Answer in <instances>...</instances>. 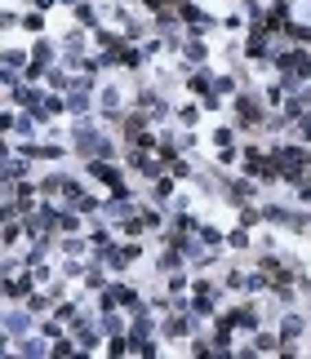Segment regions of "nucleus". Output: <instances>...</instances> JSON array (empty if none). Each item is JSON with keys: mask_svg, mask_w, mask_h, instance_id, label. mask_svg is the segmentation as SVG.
<instances>
[{"mask_svg": "<svg viewBox=\"0 0 311 359\" xmlns=\"http://www.w3.org/2000/svg\"><path fill=\"white\" fill-rule=\"evenodd\" d=\"M267 151L276 156L280 182H285V186H298V182L311 173V147H307V143H271Z\"/></svg>", "mask_w": 311, "mask_h": 359, "instance_id": "nucleus-1", "label": "nucleus"}, {"mask_svg": "<svg viewBox=\"0 0 311 359\" xmlns=\"http://www.w3.org/2000/svg\"><path fill=\"white\" fill-rule=\"evenodd\" d=\"M231 116H235V129H262L267 125V98H258L253 89H240L231 98Z\"/></svg>", "mask_w": 311, "mask_h": 359, "instance_id": "nucleus-2", "label": "nucleus"}, {"mask_svg": "<svg viewBox=\"0 0 311 359\" xmlns=\"http://www.w3.org/2000/svg\"><path fill=\"white\" fill-rule=\"evenodd\" d=\"M84 173H89L93 182H102V191H134V186L125 182V169H120L116 160L93 156V160H84Z\"/></svg>", "mask_w": 311, "mask_h": 359, "instance_id": "nucleus-3", "label": "nucleus"}, {"mask_svg": "<svg viewBox=\"0 0 311 359\" xmlns=\"http://www.w3.org/2000/svg\"><path fill=\"white\" fill-rule=\"evenodd\" d=\"M200 324H205V319L192 315V310H165V319H160V337H165V342H183V337L200 333Z\"/></svg>", "mask_w": 311, "mask_h": 359, "instance_id": "nucleus-4", "label": "nucleus"}, {"mask_svg": "<svg viewBox=\"0 0 311 359\" xmlns=\"http://www.w3.org/2000/svg\"><path fill=\"white\" fill-rule=\"evenodd\" d=\"M125 169H129V173H138V177H147V182H156V177L169 173V164H165V156H160V151H138V147H129Z\"/></svg>", "mask_w": 311, "mask_h": 359, "instance_id": "nucleus-5", "label": "nucleus"}, {"mask_svg": "<svg viewBox=\"0 0 311 359\" xmlns=\"http://www.w3.org/2000/svg\"><path fill=\"white\" fill-rule=\"evenodd\" d=\"M218 324H227V328H235V333H258L262 328V315H258V306L253 301H240V306H231V310H222V315H214Z\"/></svg>", "mask_w": 311, "mask_h": 359, "instance_id": "nucleus-6", "label": "nucleus"}, {"mask_svg": "<svg viewBox=\"0 0 311 359\" xmlns=\"http://www.w3.org/2000/svg\"><path fill=\"white\" fill-rule=\"evenodd\" d=\"M258 177H249V173H240V177H227V182H222V195H227L231 204H249L253 195H258Z\"/></svg>", "mask_w": 311, "mask_h": 359, "instance_id": "nucleus-7", "label": "nucleus"}, {"mask_svg": "<svg viewBox=\"0 0 311 359\" xmlns=\"http://www.w3.org/2000/svg\"><path fill=\"white\" fill-rule=\"evenodd\" d=\"M14 355H23V359H45V355H54V342L36 328V333H27V337H18L14 342Z\"/></svg>", "mask_w": 311, "mask_h": 359, "instance_id": "nucleus-8", "label": "nucleus"}, {"mask_svg": "<svg viewBox=\"0 0 311 359\" xmlns=\"http://www.w3.org/2000/svg\"><path fill=\"white\" fill-rule=\"evenodd\" d=\"M147 129H152V116H147L143 107H129L125 116H120V134H125V147H134L138 134H147Z\"/></svg>", "mask_w": 311, "mask_h": 359, "instance_id": "nucleus-9", "label": "nucleus"}, {"mask_svg": "<svg viewBox=\"0 0 311 359\" xmlns=\"http://www.w3.org/2000/svg\"><path fill=\"white\" fill-rule=\"evenodd\" d=\"M98 116L102 120H120L125 116V93H120L116 84H102L98 89Z\"/></svg>", "mask_w": 311, "mask_h": 359, "instance_id": "nucleus-10", "label": "nucleus"}, {"mask_svg": "<svg viewBox=\"0 0 311 359\" xmlns=\"http://www.w3.org/2000/svg\"><path fill=\"white\" fill-rule=\"evenodd\" d=\"M41 284H36V271H18V275H5V297L9 301H27V293H36Z\"/></svg>", "mask_w": 311, "mask_h": 359, "instance_id": "nucleus-11", "label": "nucleus"}, {"mask_svg": "<svg viewBox=\"0 0 311 359\" xmlns=\"http://www.w3.org/2000/svg\"><path fill=\"white\" fill-rule=\"evenodd\" d=\"M27 333H32V310H9V315H5V337H9V342H18V337H27Z\"/></svg>", "mask_w": 311, "mask_h": 359, "instance_id": "nucleus-12", "label": "nucleus"}, {"mask_svg": "<svg viewBox=\"0 0 311 359\" xmlns=\"http://www.w3.org/2000/svg\"><path fill=\"white\" fill-rule=\"evenodd\" d=\"M183 62H187V67H205V62H209V45H205V36H187V40H183Z\"/></svg>", "mask_w": 311, "mask_h": 359, "instance_id": "nucleus-13", "label": "nucleus"}, {"mask_svg": "<svg viewBox=\"0 0 311 359\" xmlns=\"http://www.w3.org/2000/svg\"><path fill=\"white\" fill-rule=\"evenodd\" d=\"M276 333H280V342H298V337L307 333V319L298 315V310H285V315H280V328H276Z\"/></svg>", "mask_w": 311, "mask_h": 359, "instance_id": "nucleus-14", "label": "nucleus"}, {"mask_svg": "<svg viewBox=\"0 0 311 359\" xmlns=\"http://www.w3.org/2000/svg\"><path fill=\"white\" fill-rule=\"evenodd\" d=\"M183 267H187V253L178 249V244H165V253L156 258V271H160V275H169V271H183Z\"/></svg>", "mask_w": 311, "mask_h": 359, "instance_id": "nucleus-15", "label": "nucleus"}, {"mask_svg": "<svg viewBox=\"0 0 311 359\" xmlns=\"http://www.w3.org/2000/svg\"><path fill=\"white\" fill-rule=\"evenodd\" d=\"M32 58H36V62H49V67H54V62H62V45L36 36V40H32Z\"/></svg>", "mask_w": 311, "mask_h": 359, "instance_id": "nucleus-16", "label": "nucleus"}, {"mask_svg": "<svg viewBox=\"0 0 311 359\" xmlns=\"http://www.w3.org/2000/svg\"><path fill=\"white\" fill-rule=\"evenodd\" d=\"M187 89H192L196 98L214 93V71H209V67H192V71H187Z\"/></svg>", "mask_w": 311, "mask_h": 359, "instance_id": "nucleus-17", "label": "nucleus"}, {"mask_svg": "<svg viewBox=\"0 0 311 359\" xmlns=\"http://www.w3.org/2000/svg\"><path fill=\"white\" fill-rule=\"evenodd\" d=\"M174 195H178V177L174 173H165V177H156V182H152V200L156 204H174Z\"/></svg>", "mask_w": 311, "mask_h": 359, "instance_id": "nucleus-18", "label": "nucleus"}, {"mask_svg": "<svg viewBox=\"0 0 311 359\" xmlns=\"http://www.w3.org/2000/svg\"><path fill=\"white\" fill-rule=\"evenodd\" d=\"M23 177H32V160L14 151V156L5 160V182H23Z\"/></svg>", "mask_w": 311, "mask_h": 359, "instance_id": "nucleus-19", "label": "nucleus"}, {"mask_svg": "<svg viewBox=\"0 0 311 359\" xmlns=\"http://www.w3.org/2000/svg\"><path fill=\"white\" fill-rule=\"evenodd\" d=\"M58 249H62V258H84V253H93V244H89V235H62Z\"/></svg>", "mask_w": 311, "mask_h": 359, "instance_id": "nucleus-20", "label": "nucleus"}, {"mask_svg": "<svg viewBox=\"0 0 311 359\" xmlns=\"http://www.w3.org/2000/svg\"><path fill=\"white\" fill-rule=\"evenodd\" d=\"M111 288H116V297H120V310H134V306H143V293H138L134 284H125V280H111Z\"/></svg>", "mask_w": 311, "mask_h": 359, "instance_id": "nucleus-21", "label": "nucleus"}, {"mask_svg": "<svg viewBox=\"0 0 311 359\" xmlns=\"http://www.w3.org/2000/svg\"><path fill=\"white\" fill-rule=\"evenodd\" d=\"M294 217H298V209H285V204H262V222H271V226H294Z\"/></svg>", "mask_w": 311, "mask_h": 359, "instance_id": "nucleus-22", "label": "nucleus"}, {"mask_svg": "<svg viewBox=\"0 0 311 359\" xmlns=\"http://www.w3.org/2000/svg\"><path fill=\"white\" fill-rule=\"evenodd\" d=\"M71 14H76V27H102V14H98V5H93V0H80L76 9H71Z\"/></svg>", "mask_w": 311, "mask_h": 359, "instance_id": "nucleus-23", "label": "nucleus"}, {"mask_svg": "<svg viewBox=\"0 0 311 359\" xmlns=\"http://www.w3.org/2000/svg\"><path fill=\"white\" fill-rule=\"evenodd\" d=\"M98 324H102V333H107V337L129 333V319L120 315V310H98Z\"/></svg>", "mask_w": 311, "mask_h": 359, "instance_id": "nucleus-24", "label": "nucleus"}, {"mask_svg": "<svg viewBox=\"0 0 311 359\" xmlns=\"http://www.w3.org/2000/svg\"><path fill=\"white\" fill-rule=\"evenodd\" d=\"M267 288H271V275H267L262 267L244 271V293H249V297H253V293H267Z\"/></svg>", "mask_w": 311, "mask_h": 359, "instance_id": "nucleus-25", "label": "nucleus"}, {"mask_svg": "<svg viewBox=\"0 0 311 359\" xmlns=\"http://www.w3.org/2000/svg\"><path fill=\"white\" fill-rule=\"evenodd\" d=\"M84 200V182H80V177H62V204H71V209H76V204Z\"/></svg>", "mask_w": 311, "mask_h": 359, "instance_id": "nucleus-26", "label": "nucleus"}, {"mask_svg": "<svg viewBox=\"0 0 311 359\" xmlns=\"http://www.w3.org/2000/svg\"><path fill=\"white\" fill-rule=\"evenodd\" d=\"M253 346H258V355H280L285 342H280V333H262L258 328V333H253Z\"/></svg>", "mask_w": 311, "mask_h": 359, "instance_id": "nucleus-27", "label": "nucleus"}, {"mask_svg": "<svg viewBox=\"0 0 311 359\" xmlns=\"http://www.w3.org/2000/svg\"><path fill=\"white\" fill-rule=\"evenodd\" d=\"M227 249H231V253H244V249H253V235H249V226H235V231H227Z\"/></svg>", "mask_w": 311, "mask_h": 359, "instance_id": "nucleus-28", "label": "nucleus"}, {"mask_svg": "<svg viewBox=\"0 0 311 359\" xmlns=\"http://www.w3.org/2000/svg\"><path fill=\"white\" fill-rule=\"evenodd\" d=\"M165 288L169 293H192V271H169V275H165Z\"/></svg>", "mask_w": 311, "mask_h": 359, "instance_id": "nucleus-29", "label": "nucleus"}, {"mask_svg": "<svg viewBox=\"0 0 311 359\" xmlns=\"http://www.w3.org/2000/svg\"><path fill=\"white\" fill-rule=\"evenodd\" d=\"M71 355H84V351H80V342L71 333H62L58 342H54V359H71Z\"/></svg>", "mask_w": 311, "mask_h": 359, "instance_id": "nucleus-30", "label": "nucleus"}, {"mask_svg": "<svg viewBox=\"0 0 311 359\" xmlns=\"http://www.w3.org/2000/svg\"><path fill=\"white\" fill-rule=\"evenodd\" d=\"M285 40L289 45H307V49H311V23H289L285 27Z\"/></svg>", "mask_w": 311, "mask_h": 359, "instance_id": "nucleus-31", "label": "nucleus"}, {"mask_svg": "<svg viewBox=\"0 0 311 359\" xmlns=\"http://www.w3.org/2000/svg\"><path fill=\"white\" fill-rule=\"evenodd\" d=\"M235 222H240V226H249V231H253V226L262 222V209H258V204H235Z\"/></svg>", "mask_w": 311, "mask_h": 359, "instance_id": "nucleus-32", "label": "nucleus"}, {"mask_svg": "<svg viewBox=\"0 0 311 359\" xmlns=\"http://www.w3.org/2000/svg\"><path fill=\"white\" fill-rule=\"evenodd\" d=\"M200 240L209 244V249H227V235H222L214 222H200Z\"/></svg>", "mask_w": 311, "mask_h": 359, "instance_id": "nucleus-33", "label": "nucleus"}, {"mask_svg": "<svg viewBox=\"0 0 311 359\" xmlns=\"http://www.w3.org/2000/svg\"><path fill=\"white\" fill-rule=\"evenodd\" d=\"M23 32L45 36V9H27V14H23Z\"/></svg>", "mask_w": 311, "mask_h": 359, "instance_id": "nucleus-34", "label": "nucleus"}, {"mask_svg": "<svg viewBox=\"0 0 311 359\" xmlns=\"http://www.w3.org/2000/svg\"><path fill=\"white\" fill-rule=\"evenodd\" d=\"M214 93H222V98H235V93H240V80H235V75H214Z\"/></svg>", "mask_w": 311, "mask_h": 359, "instance_id": "nucleus-35", "label": "nucleus"}, {"mask_svg": "<svg viewBox=\"0 0 311 359\" xmlns=\"http://www.w3.org/2000/svg\"><path fill=\"white\" fill-rule=\"evenodd\" d=\"M36 129H41V120H36L32 111H23V116H18V125H14V134H18V138H36Z\"/></svg>", "mask_w": 311, "mask_h": 359, "instance_id": "nucleus-36", "label": "nucleus"}, {"mask_svg": "<svg viewBox=\"0 0 311 359\" xmlns=\"http://www.w3.org/2000/svg\"><path fill=\"white\" fill-rule=\"evenodd\" d=\"M32 62V49H5V67L9 71H23Z\"/></svg>", "mask_w": 311, "mask_h": 359, "instance_id": "nucleus-37", "label": "nucleus"}, {"mask_svg": "<svg viewBox=\"0 0 311 359\" xmlns=\"http://www.w3.org/2000/svg\"><path fill=\"white\" fill-rule=\"evenodd\" d=\"M200 102H187V107H178V125H183V129H192L196 125V120H200Z\"/></svg>", "mask_w": 311, "mask_h": 359, "instance_id": "nucleus-38", "label": "nucleus"}, {"mask_svg": "<svg viewBox=\"0 0 311 359\" xmlns=\"http://www.w3.org/2000/svg\"><path fill=\"white\" fill-rule=\"evenodd\" d=\"M54 315H58L62 319V324H76V319H80V306H76V301H58V306H54Z\"/></svg>", "mask_w": 311, "mask_h": 359, "instance_id": "nucleus-39", "label": "nucleus"}, {"mask_svg": "<svg viewBox=\"0 0 311 359\" xmlns=\"http://www.w3.org/2000/svg\"><path fill=\"white\" fill-rule=\"evenodd\" d=\"M165 164H169V173H174V177H178V182H187V177H196V169H192V164H187V160H183V156H174V160H165Z\"/></svg>", "mask_w": 311, "mask_h": 359, "instance_id": "nucleus-40", "label": "nucleus"}, {"mask_svg": "<svg viewBox=\"0 0 311 359\" xmlns=\"http://www.w3.org/2000/svg\"><path fill=\"white\" fill-rule=\"evenodd\" d=\"M214 147H218V151H222V147H235V129H231V125L214 129Z\"/></svg>", "mask_w": 311, "mask_h": 359, "instance_id": "nucleus-41", "label": "nucleus"}, {"mask_svg": "<svg viewBox=\"0 0 311 359\" xmlns=\"http://www.w3.org/2000/svg\"><path fill=\"white\" fill-rule=\"evenodd\" d=\"M294 191H298V204H311V173L303 177V182H298L294 186Z\"/></svg>", "mask_w": 311, "mask_h": 359, "instance_id": "nucleus-42", "label": "nucleus"}, {"mask_svg": "<svg viewBox=\"0 0 311 359\" xmlns=\"http://www.w3.org/2000/svg\"><path fill=\"white\" fill-rule=\"evenodd\" d=\"M200 107H205V111H222V93H205Z\"/></svg>", "mask_w": 311, "mask_h": 359, "instance_id": "nucleus-43", "label": "nucleus"}, {"mask_svg": "<svg viewBox=\"0 0 311 359\" xmlns=\"http://www.w3.org/2000/svg\"><path fill=\"white\" fill-rule=\"evenodd\" d=\"M235 160H240V147H222L218 151V164H235Z\"/></svg>", "mask_w": 311, "mask_h": 359, "instance_id": "nucleus-44", "label": "nucleus"}, {"mask_svg": "<svg viewBox=\"0 0 311 359\" xmlns=\"http://www.w3.org/2000/svg\"><path fill=\"white\" fill-rule=\"evenodd\" d=\"M298 138H303V143L311 147V111H307V116H303V120H298Z\"/></svg>", "mask_w": 311, "mask_h": 359, "instance_id": "nucleus-45", "label": "nucleus"}, {"mask_svg": "<svg viewBox=\"0 0 311 359\" xmlns=\"http://www.w3.org/2000/svg\"><path fill=\"white\" fill-rule=\"evenodd\" d=\"M222 27H227V32H240V27H244V14H227V18H222Z\"/></svg>", "mask_w": 311, "mask_h": 359, "instance_id": "nucleus-46", "label": "nucleus"}, {"mask_svg": "<svg viewBox=\"0 0 311 359\" xmlns=\"http://www.w3.org/2000/svg\"><path fill=\"white\" fill-rule=\"evenodd\" d=\"M27 5H32V9H45V14H49V9H54V5H62V0H27Z\"/></svg>", "mask_w": 311, "mask_h": 359, "instance_id": "nucleus-47", "label": "nucleus"}, {"mask_svg": "<svg viewBox=\"0 0 311 359\" xmlns=\"http://www.w3.org/2000/svg\"><path fill=\"white\" fill-rule=\"evenodd\" d=\"M80 5V0H62V9H76Z\"/></svg>", "mask_w": 311, "mask_h": 359, "instance_id": "nucleus-48", "label": "nucleus"}, {"mask_svg": "<svg viewBox=\"0 0 311 359\" xmlns=\"http://www.w3.org/2000/svg\"><path fill=\"white\" fill-rule=\"evenodd\" d=\"M116 5H125V0H116Z\"/></svg>", "mask_w": 311, "mask_h": 359, "instance_id": "nucleus-49", "label": "nucleus"}]
</instances>
